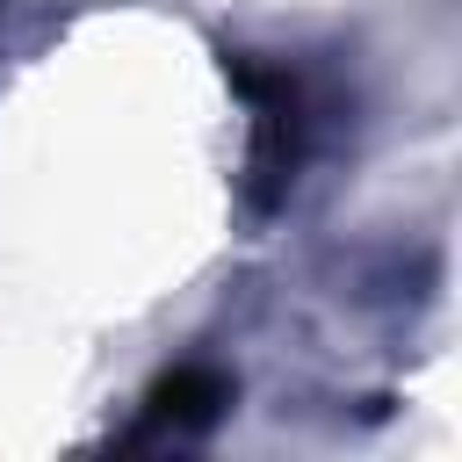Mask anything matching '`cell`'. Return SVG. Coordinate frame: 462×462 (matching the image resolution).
Masks as SVG:
<instances>
[{
  "label": "cell",
  "instance_id": "cell-1",
  "mask_svg": "<svg viewBox=\"0 0 462 462\" xmlns=\"http://www.w3.org/2000/svg\"><path fill=\"white\" fill-rule=\"evenodd\" d=\"M224 72L253 101V159H245L253 180H245V202L267 217L289 195L296 166H303V94H296L289 65H260L253 51H224Z\"/></svg>",
  "mask_w": 462,
  "mask_h": 462
},
{
  "label": "cell",
  "instance_id": "cell-2",
  "mask_svg": "<svg viewBox=\"0 0 462 462\" xmlns=\"http://www.w3.org/2000/svg\"><path fill=\"white\" fill-rule=\"evenodd\" d=\"M224 404H231V383H224L209 361H188V368H173V375L152 383V397H144V433H202V426H217Z\"/></svg>",
  "mask_w": 462,
  "mask_h": 462
}]
</instances>
